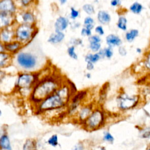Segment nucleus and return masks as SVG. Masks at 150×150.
<instances>
[{
  "instance_id": "3c124183",
  "label": "nucleus",
  "mask_w": 150,
  "mask_h": 150,
  "mask_svg": "<svg viewBox=\"0 0 150 150\" xmlns=\"http://www.w3.org/2000/svg\"><path fill=\"white\" fill-rule=\"evenodd\" d=\"M147 76H148V82L150 83V73H147Z\"/></svg>"
},
{
  "instance_id": "49530a36",
  "label": "nucleus",
  "mask_w": 150,
  "mask_h": 150,
  "mask_svg": "<svg viewBox=\"0 0 150 150\" xmlns=\"http://www.w3.org/2000/svg\"><path fill=\"white\" fill-rule=\"evenodd\" d=\"M4 52H5V45H4V43L1 42V45H0V53H4Z\"/></svg>"
},
{
  "instance_id": "dca6fc26",
  "label": "nucleus",
  "mask_w": 150,
  "mask_h": 150,
  "mask_svg": "<svg viewBox=\"0 0 150 150\" xmlns=\"http://www.w3.org/2000/svg\"><path fill=\"white\" fill-rule=\"evenodd\" d=\"M97 20L101 25H108L111 21V16L108 11L100 10L97 13Z\"/></svg>"
},
{
  "instance_id": "9d476101",
  "label": "nucleus",
  "mask_w": 150,
  "mask_h": 150,
  "mask_svg": "<svg viewBox=\"0 0 150 150\" xmlns=\"http://www.w3.org/2000/svg\"><path fill=\"white\" fill-rule=\"evenodd\" d=\"M16 22V15L8 12H0L1 29L15 25Z\"/></svg>"
},
{
  "instance_id": "2eb2a0df",
  "label": "nucleus",
  "mask_w": 150,
  "mask_h": 150,
  "mask_svg": "<svg viewBox=\"0 0 150 150\" xmlns=\"http://www.w3.org/2000/svg\"><path fill=\"white\" fill-rule=\"evenodd\" d=\"M105 40L107 46L112 48L115 47H118L121 46L122 43L121 38L118 35L114 33H110L106 36Z\"/></svg>"
},
{
  "instance_id": "f8f14e48",
  "label": "nucleus",
  "mask_w": 150,
  "mask_h": 150,
  "mask_svg": "<svg viewBox=\"0 0 150 150\" xmlns=\"http://www.w3.org/2000/svg\"><path fill=\"white\" fill-rule=\"evenodd\" d=\"M17 6L14 0H0V12L16 15Z\"/></svg>"
},
{
  "instance_id": "de8ad7c7",
  "label": "nucleus",
  "mask_w": 150,
  "mask_h": 150,
  "mask_svg": "<svg viewBox=\"0 0 150 150\" xmlns=\"http://www.w3.org/2000/svg\"><path fill=\"white\" fill-rule=\"evenodd\" d=\"M135 52L137 54H142L143 52V50H142V49L141 47H137L135 49Z\"/></svg>"
},
{
  "instance_id": "ddd939ff",
  "label": "nucleus",
  "mask_w": 150,
  "mask_h": 150,
  "mask_svg": "<svg viewBox=\"0 0 150 150\" xmlns=\"http://www.w3.org/2000/svg\"><path fill=\"white\" fill-rule=\"evenodd\" d=\"M70 22L68 18L63 16H59L56 18L54 23L55 32H63L70 26Z\"/></svg>"
},
{
  "instance_id": "6ab92c4d",
  "label": "nucleus",
  "mask_w": 150,
  "mask_h": 150,
  "mask_svg": "<svg viewBox=\"0 0 150 150\" xmlns=\"http://www.w3.org/2000/svg\"><path fill=\"white\" fill-rule=\"evenodd\" d=\"M141 63L144 70L146 73H150V46L144 53L143 58Z\"/></svg>"
},
{
  "instance_id": "c9c22d12",
  "label": "nucleus",
  "mask_w": 150,
  "mask_h": 150,
  "mask_svg": "<svg viewBox=\"0 0 150 150\" xmlns=\"http://www.w3.org/2000/svg\"><path fill=\"white\" fill-rule=\"evenodd\" d=\"M88 41L89 43H101L102 41V39L100 36L94 34L92 35L91 36L88 38Z\"/></svg>"
},
{
  "instance_id": "a878e982",
  "label": "nucleus",
  "mask_w": 150,
  "mask_h": 150,
  "mask_svg": "<svg viewBox=\"0 0 150 150\" xmlns=\"http://www.w3.org/2000/svg\"><path fill=\"white\" fill-rule=\"evenodd\" d=\"M101 57L99 53H88L84 57V60L87 62H91L94 64L98 62L100 60H101Z\"/></svg>"
},
{
  "instance_id": "f257e3e1",
  "label": "nucleus",
  "mask_w": 150,
  "mask_h": 150,
  "mask_svg": "<svg viewBox=\"0 0 150 150\" xmlns=\"http://www.w3.org/2000/svg\"><path fill=\"white\" fill-rule=\"evenodd\" d=\"M67 81L63 82L57 91L35 106L36 112L40 114L48 111L67 108L72 96L76 93Z\"/></svg>"
},
{
  "instance_id": "4be33fe9",
  "label": "nucleus",
  "mask_w": 150,
  "mask_h": 150,
  "mask_svg": "<svg viewBox=\"0 0 150 150\" xmlns=\"http://www.w3.org/2000/svg\"><path fill=\"white\" fill-rule=\"evenodd\" d=\"M144 9V7L143 5L138 1H135L133 2L129 7V11L135 15L141 14L143 11Z\"/></svg>"
},
{
  "instance_id": "393cba45",
  "label": "nucleus",
  "mask_w": 150,
  "mask_h": 150,
  "mask_svg": "<svg viewBox=\"0 0 150 150\" xmlns=\"http://www.w3.org/2000/svg\"><path fill=\"white\" fill-rule=\"evenodd\" d=\"M87 94L86 90H81L80 91H77L71 97L70 102L81 103L82 101L84 99Z\"/></svg>"
},
{
  "instance_id": "a211bd4d",
  "label": "nucleus",
  "mask_w": 150,
  "mask_h": 150,
  "mask_svg": "<svg viewBox=\"0 0 150 150\" xmlns=\"http://www.w3.org/2000/svg\"><path fill=\"white\" fill-rule=\"evenodd\" d=\"M0 147L1 150H13L10 138L6 132L1 134Z\"/></svg>"
},
{
  "instance_id": "a18cd8bd",
  "label": "nucleus",
  "mask_w": 150,
  "mask_h": 150,
  "mask_svg": "<svg viewBox=\"0 0 150 150\" xmlns=\"http://www.w3.org/2000/svg\"><path fill=\"white\" fill-rule=\"evenodd\" d=\"M94 69V64L91 62L86 63V69L88 71H92Z\"/></svg>"
},
{
  "instance_id": "864d4df0",
  "label": "nucleus",
  "mask_w": 150,
  "mask_h": 150,
  "mask_svg": "<svg viewBox=\"0 0 150 150\" xmlns=\"http://www.w3.org/2000/svg\"><path fill=\"white\" fill-rule=\"evenodd\" d=\"M146 150H150V145H148L147 146V148H146Z\"/></svg>"
},
{
  "instance_id": "2f4dec72",
  "label": "nucleus",
  "mask_w": 150,
  "mask_h": 150,
  "mask_svg": "<svg viewBox=\"0 0 150 150\" xmlns=\"http://www.w3.org/2000/svg\"><path fill=\"white\" fill-rule=\"evenodd\" d=\"M36 144L33 140H27L23 145V150H35Z\"/></svg>"
},
{
  "instance_id": "c85d7f7f",
  "label": "nucleus",
  "mask_w": 150,
  "mask_h": 150,
  "mask_svg": "<svg viewBox=\"0 0 150 150\" xmlns=\"http://www.w3.org/2000/svg\"><path fill=\"white\" fill-rule=\"evenodd\" d=\"M47 143L51 146L56 147L59 145V137L57 134L52 135L47 140Z\"/></svg>"
},
{
  "instance_id": "bb28decb",
  "label": "nucleus",
  "mask_w": 150,
  "mask_h": 150,
  "mask_svg": "<svg viewBox=\"0 0 150 150\" xmlns=\"http://www.w3.org/2000/svg\"><path fill=\"white\" fill-rule=\"evenodd\" d=\"M94 25L95 20L93 17L91 16H87L84 18L83 21V26L92 30L95 28Z\"/></svg>"
},
{
  "instance_id": "c03bdc74",
  "label": "nucleus",
  "mask_w": 150,
  "mask_h": 150,
  "mask_svg": "<svg viewBox=\"0 0 150 150\" xmlns=\"http://www.w3.org/2000/svg\"><path fill=\"white\" fill-rule=\"evenodd\" d=\"M70 26L71 27V28L72 29H78L79 28H80V23H79L78 22H76L75 21H73L71 22H70Z\"/></svg>"
},
{
  "instance_id": "e433bc0d",
  "label": "nucleus",
  "mask_w": 150,
  "mask_h": 150,
  "mask_svg": "<svg viewBox=\"0 0 150 150\" xmlns=\"http://www.w3.org/2000/svg\"><path fill=\"white\" fill-rule=\"evenodd\" d=\"M80 35H81V36L83 37H87L89 38L90 36H91L93 34H92V31L90 29H88L87 28H86V27L83 26L80 31Z\"/></svg>"
},
{
  "instance_id": "ea45409f",
  "label": "nucleus",
  "mask_w": 150,
  "mask_h": 150,
  "mask_svg": "<svg viewBox=\"0 0 150 150\" xmlns=\"http://www.w3.org/2000/svg\"><path fill=\"white\" fill-rule=\"evenodd\" d=\"M70 150H85V146L83 142H79L76 144Z\"/></svg>"
},
{
  "instance_id": "aec40b11",
  "label": "nucleus",
  "mask_w": 150,
  "mask_h": 150,
  "mask_svg": "<svg viewBox=\"0 0 150 150\" xmlns=\"http://www.w3.org/2000/svg\"><path fill=\"white\" fill-rule=\"evenodd\" d=\"M12 55L7 52L0 53V67L1 69L7 67L12 62Z\"/></svg>"
},
{
  "instance_id": "7ed1b4c3",
  "label": "nucleus",
  "mask_w": 150,
  "mask_h": 150,
  "mask_svg": "<svg viewBox=\"0 0 150 150\" xmlns=\"http://www.w3.org/2000/svg\"><path fill=\"white\" fill-rule=\"evenodd\" d=\"M16 65L25 71L32 72L39 64L38 55L31 51L20 50L15 56Z\"/></svg>"
},
{
  "instance_id": "37998d69",
  "label": "nucleus",
  "mask_w": 150,
  "mask_h": 150,
  "mask_svg": "<svg viewBox=\"0 0 150 150\" xmlns=\"http://www.w3.org/2000/svg\"><path fill=\"white\" fill-rule=\"evenodd\" d=\"M122 4V0H111L110 5L112 7L120 6Z\"/></svg>"
},
{
  "instance_id": "473e14b6",
  "label": "nucleus",
  "mask_w": 150,
  "mask_h": 150,
  "mask_svg": "<svg viewBox=\"0 0 150 150\" xmlns=\"http://www.w3.org/2000/svg\"><path fill=\"white\" fill-rule=\"evenodd\" d=\"M88 48L92 53H97L102 49L101 44V43H89Z\"/></svg>"
},
{
  "instance_id": "72a5a7b5",
  "label": "nucleus",
  "mask_w": 150,
  "mask_h": 150,
  "mask_svg": "<svg viewBox=\"0 0 150 150\" xmlns=\"http://www.w3.org/2000/svg\"><path fill=\"white\" fill-rule=\"evenodd\" d=\"M80 12L79 10L76 9L74 7H71L70 9V14H69V18L72 21H76V19H77L80 16Z\"/></svg>"
},
{
  "instance_id": "4c0bfd02",
  "label": "nucleus",
  "mask_w": 150,
  "mask_h": 150,
  "mask_svg": "<svg viewBox=\"0 0 150 150\" xmlns=\"http://www.w3.org/2000/svg\"><path fill=\"white\" fill-rule=\"evenodd\" d=\"M94 32H95L96 34H97L100 36H103L105 34V31H104V28L103 27V26L101 25L96 26L94 28Z\"/></svg>"
},
{
  "instance_id": "f704fd0d",
  "label": "nucleus",
  "mask_w": 150,
  "mask_h": 150,
  "mask_svg": "<svg viewBox=\"0 0 150 150\" xmlns=\"http://www.w3.org/2000/svg\"><path fill=\"white\" fill-rule=\"evenodd\" d=\"M36 0H18V3L21 7L23 8H26L29 7L32 4H33Z\"/></svg>"
},
{
  "instance_id": "20e7f679",
  "label": "nucleus",
  "mask_w": 150,
  "mask_h": 150,
  "mask_svg": "<svg viewBox=\"0 0 150 150\" xmlns=\"http://www.w3.org/2000/svg\"><path fill=\"white\" fill-rule=\"evenodd\" d=\"M39 73L36 72H21L18 74L16 80L15 81L16 88L19 91H28L32 92V90L40 79Z\"/></svg>"
},
{
  "instance_id": "f3484780",
  "label": "nucleus",
  "mask_w": 150,
  "mask_h": 150,
  "mask_svg": "<svg viewBox=\"0 0 150 150\" xmlns=\"http://www.w3.org/2000/svg\"><path fill=\"white\" fill-rule=\"evenodd\" d=\"M65 38L63 32H54L47 38V42L52 45H57L62 43Z\"/></svg>"
},
{
  "instance_id": "a19ab883",
  "label": "nucleus",
  "mask_w": 150,
  "mask_h": 150,
  "mask_svg": "<svg viewBox=\"0 0 150 150\" xmlns=\"http://www.w3.org/2000/svg\"><path fill=\"white\" fill-rule=\"evenodd\" d=\"M71 45H73L74 46H80L83 45V40L80 38H73L70 40Z\"/></svg>"
},
{
  "instance_id": "b1692460",
  "label": "nucleus",
  "mask_w": 150,
  "mask_h": 150,
  "mask_svg": "<svg viewBox=\"0 0 150 150\" xmlns=\"http://www.w3.org/2000/svg\"><path fill=\"white\" fill-rule=\"evenodd\" d=\"M101 57V59H110L114 55V50L113 48L107 46L103 49H101L98 52Z\"/></svg>"
},
{
  "instance_id": "79ce46f5",
  "label": "nucleus",
  "mask_w": 150,
  "mask_h": 150,
  "mask_svg": "<svg viewBox=\"0 0 150 150\" xmlns=\"http://www.w3.org/2000/svg\"><path fill=\"white\" fill-rule=\"evenodd\" d=\"M118 54L122 57L125 56L128 53L127 50L125 48V47L123 46L122 45H121L118 47Z\"/></svg>"
},
{
  "instance_id": "09e8293b",
  "label": "nucleus",
  "mask_w": 150,
  "mask_h": 150,
  "mask_svg": "<svg viewBox=\"0 0 150 150\" xmlns=\"http://www.w3.org/2000/svg\"><path fill=\"white\" fill-rule=\"evenodd\" d=\"M85 76H86V77L87 79H90L91 78V74L90 73L88 72V73H87L86 74Z\"/></svg>"
},
{
  "instance_id": "7c9ffc66",
  "label": "nucleus",
  "mask_w": 150,
  "mask_h": 150,
  "mask_svg": "<svg viewBox=\"0 0 150 150\" xmlns=\"http://www.w3.org/2000/svg\"><path fill=\"white\" fill-rule=\"evenodd\" d=\"M103 140L107 143L109 144H112L114 142V137L112 135V134L108 131H105L103 133Z\"/></svg>"
},
{
  "instance_id": "423d86ee",
  "label": "nucleus",
  "mask_w": 150,
  "mask_h": 150,
  "mask_svg": "<svg viewBox=\"0 0 150 150\" xmlns=\"http://www.w3.org/2000/svg\"><path fill=\"white\" fill-rule=\"evenodd\" d=\"M105 120L106 117L104 111L100 108H96L82 124V126L86 131H96L104 125Z\"/></svg>"
},
{
  "instance_id": "cd10ccee",
  "label": "nucleus",
  "mask_w": 150,
  "mask_h": 150,
  "mask_svg": "<svg viewBox=\"0 0 150 150\" xmlns=\"http://www.w3.org/2000/svg\"><path fill=\"white\" fill-rule=\"evenodd\" d=\"M82 10L88 16H91L95 13L96 9L94 6L91 4H85L82 6Z\"/></svg>"
},
{
  "instance_id": "0eeeda50",
  "label": "nucleus",
  "mask_w": 150,
  "mask_h": 150,
  "mask_svg": "<svg viewBox=\"0 0 150 150\" xmlns=\"http://www.w3.org/2000/svg\"><path fill=\"white\" fill-rule=\"evenodd\" d=\"M140 101V96L138 94H130L125 92L121 93L116 98L117 105L121 111H127L135 108Z\"/></svg>"
},
{
  "instance_id": "f03ea898",
  "label": "nucleus",
  "mask_w": 150,
  "mask_h": 150,
  "mask_svg": "<svg viewBox=\"0 0 150 150\" xmlns=\"http://www.w3.org/2000/svg\"><path fill=\"white\" fill-rule=\"evenodd\" d=\"M63 82L57 74L46 75L40 79L29 96L30 101L35 107L36 106L44 99L54 93Z\"/></svg>"
},
{
  "instance_id": "5701e85b",
  "label": "nucleus",
  "mask_w": 150,
  "mask_h": 150,
  "mask_svg": "<svg viewBox=\"0 0 150 150\" xmlns=\"http://www.w3.org/2000/svg\"><path fill=\"white\" fill-rule=\"evenodd\" d=\"M117 27L121 30L126 32L128 29V19L124 15L119 16L117 22Z\"/></svg>"
},
{
  "instance_id": "58836bf2",
  "label": "nucleus",
  "mask_w": 150,
  "mask_h": 150,
  "mask_svg": "<svg viewBox=\"0 0 150 150\" xmlns=\"http://www.w3.org/2000/svg\"><path fill=\"white\" fill-rule=\"evenodd\" d=\"M140 137L142 138H150V128H145L141 131Z\"/></svg>"
},
{
  "instance_id": "39448f33",
  "label": "nucleus",
  "mask_w": 150,
  "mask_h": 150,
  "mask_svg": "<svg viewBox=\"0 0 150 150\" xmlns=\"http://www.w3.org/2000/svg\"><path fill=\"white\" fill-rule=\"evenodd\" d=\"M38 32L36 25L18 23L15 26V39L25 46L32 42Z\"/></svg>"
},
{
  "instance_id": "8fccbe9b",
  "label": "nucleus",
  "mask_w": 150,
  "mask_h": 150,
  "mask_svg": "<svg viewBox=\"0 0 150 150\" xmlns=\"http://www.w3.org/2000/svg\"><path fill=\"white\" fill-rule=\"evenodd\" d=\"M58 1L60 5H64L67 1V0H58Z\"/></svg>"
},
{
  "instance_id": "4468645a",
  "label": "nucleus",
  "mask_w": 150,
  "mask_h": 150,
  "mask_svg": "<svg viewBox=\"0 0 150 150\" xmlns=\"http://www.w3.org/2000/svg\"><path fill=\"white\" fill-rule=\"evenodd\" d=\"M4 45L5 48V52L10 53L12 56L16 55L23 47V45L21 43L16 40H14L7 43H5Z\"/></svg>"
},
{
  "instance_id": "1a4fd4ad",
  "label": "nucleus",
  "mask_w": 150,
  "mask_h": 150,
  "mask_svg": "<svg viewBox=\"0 0 150 150\" xmlns=\"http://www.w3.org/2000/svg\"><path fill=\"white\" fill-rule=\"evenodd\" d=\"M15 25H12L7 28L1 29L0 39L1 43L5 44L15 40Z\"/></svg>"
},
{
  "instance_id": "412c9836",
  "label": "nucleus",
  "mask_w": 150,
  "mask_h": 150,
  "mask_svg": "<svg viewBox=\"0 0 150 150\" xmlns=\"http://www.w3.org/2000/svg\"><path fill=\"white\" fill-rule=\"evenodd\" d=\"M139 32L138 29L135 28H132L125 32L124 38L127 42L132 43L139 36Z\"/></svg>"
},
{
  "instance_id": "c756f323",
  "label": "nucleus",
  "mask_w": 150,
  "mask_h": 150,
  "mask_svg": "<svg viewBox=\"0 0 150 150\" xmlns=\"http://www.w3.org/2000/svg\"><path fill=\"white\" fill-rule=\"evenodd\" d=\"M67 52L69 56L73 60H77L78 59V54L76 52V46L70 45L67 47Z\"/></svg>"
},
{
  "instance_id": "6e6552de",
  "label": "nucleus",
  "mask_w": 150,
  "mask_h": 150,
  "mask_svg": "<svg viewBox=\"0 0 150 150\" xmlns=\"http://www.w3.org/2000/svg\"><path fill=\"white\" fill-rule=\"evenodd\" d=\"M94 109L91 104H87L80 107L76 116L77 121L81 125L90 115Z\"/></svg>"
},
{
  "instance_id": "9b49d317",
  "label": "nucleus",
  "mask_w": 150,
  "mask_h": 150,
  "mask_svg": "<svg viewBox=\"0 0 150 150\" xmlns=\"http://www.w3.org/2000/svg\"><path fill=\"white\" fill-rule=\"evenodd\" d=\"M19 21L17 23L33 25L36 23V18L33 12L27 10L22 11L19 15Z\"/></svg>"
},
{
  "instance_id": "603ef678",
  "label": "nucleus",
  "mask_w": 150,
  "mask_h": 150,
  "mask_svg": "<svg viewBox=\"0 0 150 150\" xmlns=\"http://www.w3.org/2000/svg\"><path fill=\"white\" fill-rule=\"evenodd\" d=\"M98 150H106V149H105V147H104V146H101V147H100V148H99V149H98Z\"/></svg>"
}]
</instances>
